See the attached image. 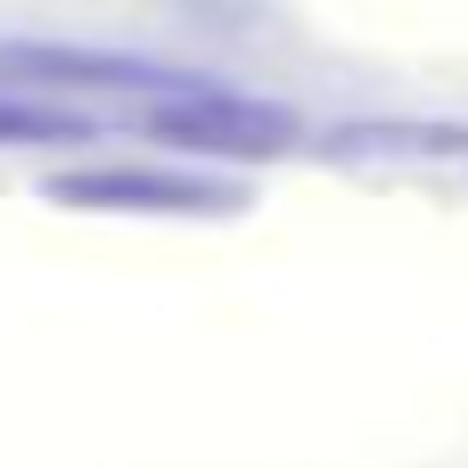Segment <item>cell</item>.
I'll use <instances>...</instances> for the list:
<instances>
[{
  "instance_id": "obj_1",
  "label": "cell",
  "mask_w": 468,
  "mask_h": 468,
  "mask_svg": "<svg viewBox=\"0 0 468 468\" xmlns=\"http://www.w3.org/2000/svg\"><path fill=\"white\" fill-rule=\"evenodd\" d=\"M41 197L74 214H239V181L165 173V165H74L49 173Z\"/></svg>"
},
{
  "instance_id": "obj_2",
  "label": "cell",
  "mask_w": 468,
  "mask_h": 468,
  "mask_svg": "<svg viewBox=\"0 0 468 468\" xmlns=\"http://www.w3.org/2000/svg\"><path fill=\"white\" fill-rule=\"evenodd\" d=\"M148 132L197 156H288L296 148V115L263 107V99H230V90H173L148 107Z\"/></svg>"
},
{
  "instance_id": "obj_3",
  "label": "cell",
  "mask_w": 468,
  "mask_h": 468,
  "mask_svg": "<svg viewBox=\"0 0 468 468\" xmlns=\"http://www.w3.org/2000/svg\"><path fill=\"white\" fill-rule=\"evenodd\" d=\"M25 140H82V123H74V115H49V107L0 99V148H25Z\"/></svg>"
}]
</instances>
